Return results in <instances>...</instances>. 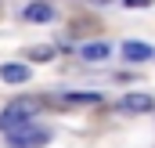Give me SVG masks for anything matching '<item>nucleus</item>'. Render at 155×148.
I'll return each instance as SVG.
<instances>
[{
  "label": "nucleus",
  "mask_w": 155,
  "mask_h": 148,
  "mask_svg": "<svg viewBox=\"0 0 155 148\" xmlns=\"http://www.w3.org/2000/svg\"><path fill=\"white\" fill-rule=\"evenodd\" d=\"M152 98L148 94H126L123 101H119V109H126V112H152Z\"/></svg>",
  "instance_id": "0eeeda50"
},
{
  "label": "nucleus",
  "mask_w": 155,
  "mask_h": 148,
  "mask_svg": "<svg viewBox=\"0 0 155 148\" xmlns=\"http://www.w3.org/2000/svg\"><path fill=\"white\" fill-rule=\"evenodd\" d=\"M25 22H54V7L51 4H43V0H33V4H25Z\"/></svg>",
  "instance_id": "7ed1b4c3"
},
{
  "label": "nucleus",
  "mask_w": 155,
  "mask_h": 148,
  "mask_svg": "<svg viewBox=\"0 0 155 148\" xmlns=\"http://www.w3.org/2000/svg\"><path fill=\"white\" fill-rule=\"evenodd\" d=\"M40 112L36 101H29V98H22V101H11L7 109L0 112V130L4 134H15V130H22V126H29V119Z\"/></svg>",
  "instance_id": "f257e3e1"
},
{
  "label": "nucleus",
  "mask_w": 155,
  "mask_h": 148,
  "mask_svg": "<svg viewBox=\"0 0 155 148\" xmlns=\"http://www.w3.org/2000/svg\"><path fill=\"white\" fill-rule=\"evenodd\" d=\"M123 58H126V62H148V58H152V47L141 43V40H126V43H123Z\"/></svg>",
  "instance_id": "423d86ee"
},
{
  "label": "nucleus",
  "mask_w": 155,
  "mask_h": 148,
  "mask_svg": "<svg viewBox=\"0 0 155 148\" xmlns=\"http://www.w3.org/2000/svg\"><path fill=\"white\" fill-rule=\"evenodd\" d=\"M29 58H33V62H51V58H54V51H51V47H33V51H29Z\"/></svg>",
  "instance_id": "1a4fd4ad"
},
{
  "label": "nucleus",
  "mask_w": 155,
  "mask_h": 148,
  "mask_svg": "<svg viewBox=\"0 0 155 148\" xmlns=\"http://www.w3.org/2000/svg\"><path fill=\"white\" fill-rule=\"evenodd\" d=\"M65 101H72V105H101V94H94V90H72V94H65Z\"/></svg>",
  "instance_id": "6e6552de"
},
{
  "label": "nucleus",
  "mask_w": 155,
  "mask_h": 148,
  "mask_svg": "<svg viewBox=\"0 0 155 148\" xmlns=\"http://www.w3.org/2000/svg\"><path fill=\"white\" fill-rule=\"evenodd\" d=\"M0 79H4V83H25V79H33V76H29V65L7 62V65H0Z\"/></svg>",
  "instance_id": "20e7f679"
},
{
  "label": "nucleus",
  "mask_w": 155,
  "mask_h": 148,
  "mask_svg": "<svg viewBox=\"0 0 155 148\" xmlns=\"http://www.w3.org/2000/svg\"><path fill=\"white\" fill-rule=\"evenodd\" d=\"M94 4H108V0H94Z\"/></svg>",
  "instance_id": "9b49d317"
},
{
  "label": "nucleus",
  "mask_w": 155,
  "mask_h": 148,
  "mask_svg": "<svg viewBox=\"0 0 155 148\" xmlns=\"http://www.w3.org/2000/svg\"><path fill=\"white\" fill-rule=\"evenodd\" d=\"M7 141H11V148H43L51 141V130H43V126H22Z\"/></svg>",
  "instance_id": "f03ea898"
},
{
  "label": "nucleus",
  "mask_w": 155,
  "mask_h": 148,
  "mask_svg": "<svg viewBox=\"0 0 155 148\" xmlns=\"http://www.w3.org/2000/svg\"><path fill=\"white\" fill-rule=\"evenodd\" d=\"M123 4H126V7H148L152 0H123Z\"/></svg>",
  "instance_id": "9d476101"
},
{
  "label": "nucleus",
  "mask_w": 155,
  "mask_h": 148,
  "mask_svg": "<svg viewBox=\"0 0 155 148\" xmlns=\"http://www.w3.org/2000/svg\"><path fill=\"white\" fill-rule=\"evenodd\" d=\"M79 54H83L87 62H105V58L112 54V47H108L105 40H90V43H83V47H79Z\"/></svg>",
  "instance_id": "39448f33"
}]
</instances>
